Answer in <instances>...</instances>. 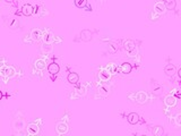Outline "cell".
Listing matches in <instances>:
<instances>
[{
    "instance_id": "cell-9",
    "label": "cell",
    "mask_w": 181,
    "mask_h": 136,
    "mask_svg": "<svg viewBox=\"0 0 181 136\" xmlns=\"http://www.w3.org/2000/svg\"><path fill=\"white\" fill-rule=\"evenodd\" d=\"M135 48H136V44H135V42L131 40H126L125 42H124V49H125L126 51L128 52H131L135 50Z\"/></svg>"
},
{
    "instance_id": "cell-3",
    "label": "cell",
    "mask_w": 181,
    "mask_h": 136,
    "mask_svg": "<svg viewBox=\"0 0 181 136\" xmlns=\"http://www.w3.org/2000/svg\"><path fill=\"white\" fill-rule=\"evenodd\" d=\"M177 98L172 94H169V95L165 96L164 99V103L166 107H169V108H172V107H176V104H177Z\"/></svg>"
},
{
    "instance_id": "cell-25",
    "label": "cell",
    "mask_w": 181,
    "mask_h": 136,
    "mask_svg": "<svg viewBox=\"0 0 181 136\" xmlns=\"http://www.w3.org/2000/svg\"><path fill=\"white\" fill-rule=\"evenodd\" d=\"M53 35L52 34H50V33H48V34H45L44 35V42L45 43H52L53 42Z\"/></svg>"
},
{
    "instance_id": "cell-6",
    "label": "cell",
    "mask_w": 181,
    "mask_h": 136,
    "mask_svg": "<svg viewBox=\"0 0 181 136\" xmlns=\"http://www.w3.org/2000/svg\"><path fill=\"white\" fill-rule=\"evenodd\" d=\"M68 132V125L64 123V121H60L59 124L57 125V133L59 135H64L66 133Z\"/></svg>"
},
{
    "instance_id": "cell-13",
    "label": "cell",
    "mask_w": 181,
    "mask_h": 136,
    "mask_svg": "<svg viewBox=\"0 0 181 136\" xmlns=\"http://www.w3.org/2000/svg\"><path fill=\"white\" fill-rule=\"evenodd\" d=\"M164 73L166 75H169V76H173V75L176 74V66L172 64L166 65L164 68Z\"/></svg>"
},
{
    "instance_id": "cell-21",
    "label": "cell",
    "mask_w": 181,
    "mask_h": 136,
    "mask_svg": "<svg viewBox=\"0 0 181 136\" xmlns=\"http://www.w3.org/2000/svg\"><path fill=\"white\" fill-rule=\"evenodd\" d=\"M53 50V47H52V43H45L42 45V51L45 52V53H49V52H51Z\"/></svg>"
},
{
    "instance_id": "cell-32",
    "label": "cell",
    "mask_w": 181,
    "mask_h": 136,
    "mask_svg": "<svg viewBox=\"0 0 181 136\" xmlns=\"http://www.w3.org/2000/svg\"><path fill=\"white\" fill-rule=\"evenodd\" d=\"M6 1H7V2H12L14 0H6Z\"/></svg>"
},
{
    "instance_id": "cell-11",
    "label": "cell",
    "mask_w": 181,
    "mask_h": 136,
    "mask_svg": "<svg viewBox=\"0 0 181 136\" xmlns=\"http://www.w3.org/2000/svg\"><path fill=\"white\" fill-rule=\"evenodd\" d=\"M81 39L85 42H89L92 40V32L89 30H83L81 32Z\"/></svg>"
},
{
    "instance_id": "cell-5",
    "label": "cell",
    "mask_w": 181,
    "mask_h": 136,
    "mask_svg": "<svg viewBox=\"0 0 181 136\" xmlns=\"http://www.w3.org/2000/svg\"><path fill=\"white\" fill-rule=\"evenodd\" d=\"M135 99H136V102H138V103L141 104H144L146 101H147V94L145 92H143V91H139V92H137L136 94H135Z\"/></svg>"
},
{
    "instance_id": "cell-22",
    "label": "cell",
    "mask_w": 181,
    "mask_h": 136,
    "mask_svg": "<svg viewBox=\"0 0 181 136\" xmlns=\"http://www.w3.org/2000/svg\"><path fill=\"white\" fill-rule=\"evenodd\" d=\"M75 5L78 8H84L87 6V0H75Z\"/></svg>"
},
{
    "instance_id": "cell-17",
    "label": "cell",
    "mask_w": 181,
    "mask_h": 136,
    "mask_svg": "<svg viewBox=\"0 0 181 136\" xmlns=\"http://www.w3.org/2000/svg\"><path fill=\"white\" fill-rule=\"evenodd\" d=\"M106 69H108L109 73H110L111 75H114V74L118 73V66L114 64V63H110V64L106 66Z\"/></svg>"
},
{
    "instance_id": "cell-18",
    "label": "cell",
    "mask_w": 181,
    "mask_h": 136,
    "mask_svg": "<svg viewBox=\"0 0 181 136\" xmlns=\"http://www.w3.org/2000/svg\"><path fill=\"white\" fill-rule=\"evenodd\" d=\"M97 91H99V93H100V94L106 96L109 94V92H110V88H109L108 85H101V86H99Z\"/></svg>"
},
{
    "instance_id": "cell-12",
    "label": "cell",
    "mask_w": 181,
    "mask_h": 136,
    "mask_svg": "<svg viewBox=\"0 0 181 136\" xmlns=\"http://www.w3.org/2000/svg\"><path fill=\"white\" fill-rule=\"evenodd\" d=\"M60 70V67H59V65L57 64V63H51V64L48 66V72L50 74H52V75H56L58 74Z\"/></svg>"
},
{
    "instance_id": "cell-10",
    "label": "cell",
    "mask_w": 181,
    "mask_h": 136,
    "mask_svg": "<svg viewBox=\"0 0 181 136\" xmlns=\"http://www.w3.org/2000/svg\"><path fill=\"white\" fill-rule=\"evenodd\" d=\"M127 120H128L129 124L131 125H136L138 121H139V116L137 115L136 112H131V113H129L128 117H127Z\"/></svg>"
},
{
    "instance_id": "cell-8",
    "label": "cell",
    "mask_w": 181,
    "mask_h": 136,
    "mask_svg": "<svg viewBox=\"0 0 181 136\" xmlns=\"http://www.w3.org/2000/svg\"><path fill=\"white\" fill-rule=\"evenodd\" d=\"M99 77L102 82H108L110 78H111V74L109 73V70L105 68V69H102L100 73H99Z\"/></svg>"
},
{
    "instance_id": "cell-20",
    "label": "cell",
    "mask_w": 181,
    "mask_h": 136,
    "mask_svg": "<svg viewBox=\"0 0 181 136\" xmlns=\"http://www.w3.org/2000/svg\"><path fill=\"white\" fill-rule=\"evenodd\" d=\"M36 69H44L45 68V61L43 59H37L35 60V64H34Z\"/></svg>"
},
{
    "instance_id": "cell-26",
    "label": "cell",
    "mask_w": 181,
    "mask_h": 136,
    "mask_svg": "<svg viewBox=\"0 0 181 136\" xmlns=\"http://www.w3.org/2000/svg\"><path fill=\"white\" fill-rule=\"evenodd\" d=\"M108 50H109V52H110V53H116V52L118 51L117 47H116V45H114L113 43H109L108 44Z\"/></svg>"
},
{
    "instance_id": "cell-2",
    "label": "cell",
    "mask_w": 181,
    "mask_h": 136,
    "mask_svg": "<svg viewBox=\"0 0 181 136\" xmlns=\"http://www.w3.org/2000/svg\"><path fill=\"white\" fill-rule=\"evenodd\" d=\"M27 134L28 135H37L39 133H40V127H39V125L35 124V123H31V124L27 125Z\"/></svg>"
},
{
    "instance_id": "cell-23",
    "label": "cell",
    "mask_w": 181,
    "mask_h": 136,
    "mask_svg": "<svg viewBox=\"0 0 181 136\" xmlns=\"http://www.w3.org/2000/svg\"><path fill=\"white\" fill-rule=\"evenodd\" d=\"M148 17H149V20H152V22H155V20H158V14H157V13L153 9L152 12L149 13Z\"/></svg>"
},
{
    "instance_id": "cell-27",
    "label": "cell",
    "mask_w": 181,
    "mask_h": 136,
    "mask_svg": "<svg viewBox=\"0 0 181 136\" xmlns=\"http://www.w3.org/2000/svg\"><path fill=\"white\" fill-rule=\"evenodd\" d=\"M9 27H12V28L18 27V20H12V23L9 24Z\"/></svg>"
},
{
    "instance_id": "cell-19",
    "label": "cell",
    "mask_w": 181,
    "mask_h": 136,
    "mask_svg": "<svg viewBox=\"0 0 181 136\" xmlns=\"http://www.w3.org/2000/svg\"><path fill=\"white\" fill-rule=\"evenodd\" d=\"M165 6H166L168 10H173V9H176L177 2H176V0H166L165 1Z\"/></svg>"
},
{
    "instance_id": "cell-4",
    "label": "cell",
    "mask_w": 181,
    "mask_h": 136,
    "mask_svg": "<svg viewBox=\"0 0 181 136\" xmlns=\"http://www.w3.org/2000/svg\"><path fill=\"white\" fill-rule=\"evenodd\" d=\"M0 73H1V75L2 76H8V77H12L14 76V74H15V70H14V68L10 67V66H2L1 69H0Z\"/></svg>"
},
{
    "instance_id": "cell-15",
    "label": "cell",
    "mask_w": 181,
    "mask_h": 136,
    "mask_svg": "<svg viewBox=\"0 0 181 136\" xmlns=\"http://www.w3.org/2000/svg\"><path fill=\"white\" fill-rule=\"evenodd\" d=\"M131 69H133V66L129 63H124L120 67V70L122 74H129V73H131Z\"/></svg>"
},
{
    "instance_id": "cell-14",
    "label": "cell",
    "mask_w": 181,
    "mask_h": 136,
    "mask_svg": "<svg viewBox=\"0 0 181 136\" xmlns=\"http://www.w3.org/2000/svg\"><path fill=\"white\" fill-rule=\"evenodd\" d=\"M67 80H68V82L70 84H76L77 82L79 81V76H78L77 73H69Z\"/></svg>"
},
{
    "instance_id": "cell-24",
    "label": "cell",
    "mask_w": 181,
    "mask_h": 136,
    "mask_svg": "<svg viewBox=\"0 0 181 136\" xmlns=\"http://www.w3.org/2000/svg\"><path fill=\"white\" fill-rule=\"evenodd\" d=\"M163 133H164V131H163V128L160 127V126H156V127H154L153 129V134L156 136H160V135H163Z\"/></svg>"
},
{
    "instance_id": "cell-1",
    "label": "cell",
    "mask_w": 181,
    "mask_h": 136,
    "mask_svg": "<svg viewBox=\"0 0 181 136\" xmlns=\"http://www.w3.org/2000/svg\"><path fill=\"white\" fill-rule=\"evenodd\" d=\"M154 10L158 14V15H163V14H165L166 13V6H165V2H163V1H157V2H155V5H154Z\"/></svg>"
},
{
    "instance_id": "cell-30",
    "label": "cell",
    "mask_w": 181,
    "mask_h": 136,
    "mask_svg": "<svg viewBox=\"0 0 181 136\" xmlns=\"http://www.w3.org/2000/svg\"><path fill=\"white\" fill-rule=\"evenodd\" d=\"M37 12H39V7L35 6V7H34V13H37Z\"/></svg>"
},
{
    "instance_id": "cell-31",
    "label": "cell",
    "mask_w": 181,
    "mask_h": 136,
    "mask_svg": "<svg viewBox=\"0 0 181 136\" xmlns=\"http://www.w3.org/2000/svg\"><path fill=\"white\" fill-rule=\"evenodd\" d=\"M86 10H87V12L92 10V7H89V6H86Z\"/></svg>"
},
{
    "instance_id": "cell-28",
    "label": "cell",
    "mask_w": 181,
    "mask_h": 136,
    "mask_svg": "<svg viewBox=\"0 0 181 136\" xmlns=\"http://www.w3.org/2000/svg\"><path fill=\"white\" fill-rule=\"evenodd\" d=\"M176 124L177 126H181V112H179L176 116Z\"/></svg>"
},
{
    "instance_id": "cell-29",
    "label": "cell",
    "mask_w": 181,
    "mask_h": 136,
    "mask_svg": "<svg viewBox=\"0 0 181 136\" xmlns=\"http://www.w3.org/2000/svg\"><path fill=\"white\" fill-rule=\"evenodd\" d=\"M178 76H179V78L181 80V68L179 69V70H178Z\"/></svg>"
},
{
    "instance_id": "cell-16",
    "label": "cell",
    "mask_w": 181,
    "mask_h": 136,
    "mask_svg": "<svg viewBox=\"0 0 181 136\" xmlns=\"http://www.w3.org/2000/svg\"><path fill=\"white\" fill-rule=\"evenodd\" d=\"M41 36H42V33H41V30H39V28H34L32 32H31V38L34 41L40 40Z\"/></svg>"
},
{
    "instance_id": "cell-7",
    "label": "cell",
    "mask_w": 181,
    "mask_h": 136,
    "mask_svg": "<svg viewBox=\"0 0 181 136\" xmlns=\"http://www.w3.org/2000/svg\"><path fill=\"white\" fill-rule=\"evenodd\" d=\"M22 13H23L24 16H31L33 13H34V7L30 4H25L22 7Z\"/></svg>"
}]
</instances>
